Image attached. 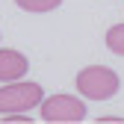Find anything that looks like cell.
I'll use <instances>...</instances> for the list:
<instances>
[{
    "label": "cell",
    "instance_id": "cell-6",
    "mask_svg": "<svg viewBox=\"0 0 124 124\" xmlns=\"http://www.w3.org/2000/svg\"><path fill=\"white\" fill-rule=\"evenodd\" d=\"M106 47H109L112 53H118V56H124V24L109 27V33H106Z\"/></svg>",
    "mask_w": 124,
    "mask_h": 124
},
{
    "label": "cell",
    "instance_id": "cell-5",
    "mask_svg": "<svg viewBox=\"0 0 124 124\" xmlns=\"http://www.w3.org/2000/svg\"><path fill=\"white\" fill-rule=\"evenodd\" d=\"M24 12H33V15H41V12H53L62 0H15Z\"/></svg>",
    "mask_w": 124,
    "mask_h": 124
},
{
    "label": "cell",
    "instance_id": "cell-4",
    "mask_svg": "<svg viewBox=\"0 0 124 124\" xmlns=\"http://www.w3.org/2000/svg\"><path fill=\"white\" fill-rule=\"evenodd\" d=\"M30 68V59L12 47H0V83H12L21 80Z\"/></svg>",
    "mask_w": 124,
    "mask_h": 124
},
{
    "label": "cell",
    "instance_id": "cell-2",
    "mask_svg": "<svg viewBox=\"0 0 124 124\" xmlns=\"http://www.w3.org/2000/svg\"><path fill=\"white\" fill-rule=\"evenodd\" d=\"M44 101V92L39 83H21L12 80L0 89V115L9 112H30L33 106H39Z\"/></svg>",
    "mask_w": 124,
    "mask_h": 124
},
{
    "label": "cell",
    "instance_id": "cell-3",
    "mask_svg": "<svg viewBox=\"0 0 124 124\" xmlns=\"http://www.w3.org/2000/svg\"><path fill=\"white\" fill-rule=\"evenodd\" d=\"M41 121L50 124H77L86 118V103L74 95H50L39 103Z\"/></svg>",
    "mask_w": 124,
    "mask_h": 124
},
{
    "label": "cell",
    "instance_id": "cell-1",
    "mask_svg": "<svg viewBox=\"0 0 124 124\" xmlns=\"http://www.w3.org/2000/svg\"><path fill=\"white\" fill-rule=\"evenodd\" d=\"M118 74L106 65H89L77 74V92L89 101H109L118 92Z\"/></svg>",
    "mask_w": 124,
    "mask_h": 124
}]
</instances>
